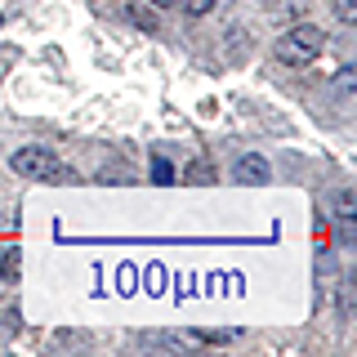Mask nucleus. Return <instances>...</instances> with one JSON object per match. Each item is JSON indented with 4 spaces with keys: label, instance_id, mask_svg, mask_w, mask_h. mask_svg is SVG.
<instances>
[{
    "label": "nucleus",
    "instance_id": "obj_2",
    "mask_svg": "<svg viewBox=\"0 0 357 357\" xmlns=\"http://www.w3.org/2000/svg\"><path fill=\"white\" fill-rule=\"evenodd\" d=\"M9 165H14V174L40 178V183H67V178H72V170H67L54 152H45V148H18L14 156H9Z\"/></svg>",
    "mask_w": 357,
    "mask_h": 357
},
{
    "label": "nucleus",
    "instance_id": "obj_3",
    "mask_svg": "<svg viewBox=\"0 0 357 357\" xmlns=\"http://www.w3.org/2000/svg\"><path fill=\"white\" fill-rule=\"evenodd\" d=\"M232 178H237V183H268V161L259 152H245V156H237V165H232Z\"/></svg>",
    "mask_w": 357,
    "mask_h": 357
},
{
    "label": "nucleus",
    "instance_id": "obj_6",
    "mask_svg": "<svg viewBox=\"0 0 357 357\" xmlns=\"http://www.w3.org/2000/svg\"><path fill=\"white\" fill-rule=\"evenodd\" d=\"M14 273H18V250L14 245H0V282H9Z\"/></svg>",
    "mask_w": 357,
    "mask_h": 357
},
{
    "label": "nucleus",
    "instance_id": "obj_5",
    "mask_svg": "<svg viewBox=\"0 0 357 357\" xmlns=\"http://www.w3.org/2000/svg\"><path fill=\"white\" fill-rule=\"evenodd\" d=\"M126 14H130L134 27H143V31H156V27H161V22H156V14H152V9H143V5H130Z\"/></svg>",
    "mask_w": 357,
    "mask_h": 357
},
{
    "label": "nucleus",
    "instance_id": "obj_7",
    "mask_svg": "<svg viewBox=\"0 0 357 357\" xmlns=\"http://www.w3.org/2000/svg\"><path fill=\"white\" fill-rule=\"evenodd\" d=\"M152 178H156V183H174V165L165 161V156H156V161H152Z\"/></svg>",
    "mask_w": 357,
    "mask_h": 357
},
{
    "label": "nucleus",
    "instance_id": "obj_1",
    "mask_svg": "<svg viewBox=\"0 0 357 357\" xmlns=\"http://www.w3.org/2000/svg\"><path fill=\"white\" fill-rule=\"evenodd\" d=\"M321 50H326V31L312 27V22H295V27H286L282 40H277V59L286 67H304V63L317 59Z\"/></svg>",
    "mask_w": 357,
    "mask_h": 357
},
{
    "label": "nucleus",
    "instance_id": "obj_10",
    "mask_svg": "<svg viewBox=\"0 0 357 357\" xmlns=\"http://www.w3.org/2000/svg\"><path fill=\"white\" fill-rule=\"evenodd\" d=\"M335 18H340V22H357V0H335Z\"/></svg>",
    "mask_w": 357,
    "mask_h": 357
},
{
    "label": "nucleus",
    "instance_id": "obj_11",
    "mask_svg": "<svg viewBox=\"0 0 357 357\" xmlns=\"http://www.w3.org/2000/svg\"><path fill=\"white\" fill-rule=\"evenodd\" d=\"M353 81H357V72H353V67H344V72H340V81H335L340 98H349V94H353Z\"/></svg>",
    "mask_w": 357,
    "mask_h": 357
},
{
    "label": "nucleus",
    "instance_id": "obj_12",
    "mask_svg": "<svg viewBox=\"0 0 357 357\" xmlns=\"http://www.w3.org/2000/svg\"><path fill=\"white\" fill-rule=\"evenodd\" d=\"M152 5H156V9H174L178 0H152Z\"/></svg>",
    "mask_w": 357,
    "mask_h": 357
},
{
    "label": "nucleus",
    "instance_id": "obj_9",
    "mask_svg": "<svg viewBox=\"0 0 357 357\" xmlns=\"http://www.w3.org/2000/svg\"><path fill=\"white\" fill-rule=\"evenodd\" d=\"M183 5V14H192V18H201V14H210V9L219 5V0H178Z\"/></svg>",
    "mask_w": 357,
    "mask_h": 357
},
{
    "label": "nucleus",
    "instance_id": "obj_8",
    "mask_svg": "<svg viewBox=\"0 0 357 357\" xmlns=\"http://www.w3.org/2000/svg\"><path fill=\"white\" fill-rule=\"evenodd\" d=\"M210 178H215V170H210L206 161H192V165H188V183H210Z\"/></svg>",
    "mask_w": 357,
    "mask_h": 357
},
{
    "label": "nucleus",
    "instance_id": "obj_4",
    "mask_svg": "<svg viewBox=\"0 0 357 357\" xmlns=\"http://www.w3.org/2000/svg\"><path fill=\"white\" fill-rule=\"evenodd\" d=\"M335 219H357V192L353 188H340V192H335Z\"/></svg>",
    "mask_w": 357,
    "mask_h": 357
}]
</instances>
